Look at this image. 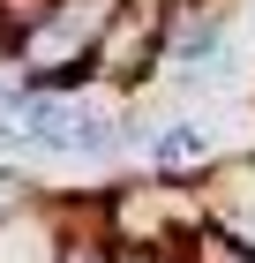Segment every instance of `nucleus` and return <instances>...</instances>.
I'll list each match as a JSON object with an SVG mask.
<instances>
[{
    "mask_svg": "<svg viewBox=\"0 0 255 263\" xmlns=\"http://www.w3.org/2000/svg\"><path fill=\"white\" fill-rule=\"evenodd\" d=\"M165 8L173 0H113L105 38H98V83L135 90L165 68Z\"/></svg>",
    "mask_w": 255,
    "mask_h": 263,
    "instance_id": "obj_1",
    "label": "nucleus"
},
{
    "mask_svg": "<svg viewBox=\"0 0 255 263\" xmlns=\"http://www.w3.org/2000/svg\"><path fill=\"white\" fill-rule=\"evenodd\" d=\"M225 45H233V8L225 0H173L165 8V76L180 90H195L203 76H218Z\"/></svg>",
    "mask_w": 255,
    "mask_h": 263,
    "instance_id": "obj_2",
    "label": "nucleus"
},
{
    "mask_svg": "<svg viewBox=\"0 0 255 263\" xmlns=\"http://www.w3.org/2000/svg\"><path fill=\"white\" fill-rule=\"evenodd\" d=\"M195 196H203V226H210V233H225L233 248H248V256H255V151L218 158L210 173L195 181Z\"/></svg>",
    "mask_w": 255,
    "mask_h": 263,
    "instance_id": "obj_3",
    "label": "nucleus"
},
{
    "mask_svg": "<svg viewBox=\"0 0 255 263\" xmlns=\"http://www.w3.org/2000/svg\"><path fill=\"white\" fill-rule=\"evenodd\" d=\"M68 226H75V203L38 188V196L0 218V263H60L68 248Z\"/></svg>",
    "mask_w": 255,
    "mask_h": 263,
    "instance_id": "obj_4",
    "label": "nucleus"
},
{
    "mask_svg": "<svg viewBox=\"0 0 255 263\" xmlns=\"http://www.w3.org/2000/svg\"><path fill=\"white\" fill-rule=\"evenodd\" d=\"M143 165H150V181L195 188L203 173L218 165V143H210V128H203L195 113H180V121H165V128H150V136H143Z\"/></svg>",
    "mask_w": 255,
    "mask_h": 263,
    "instance_id": "obj_5",
    "label": "nucleus"
},
{
    "mask_svg": "<svg viewBox=\"0 0 255 263\" xmlns=\"http://www.w3.org/2000/svg\"><path fill=\"white\" fill-rule=\"evenodd\" d=\"M53 8H60V0H0V61H8V53L23 45V30H30V23H45Z\"/></svg>",
    "mask_w": 255,
    "mask_h": 263,
    "instance_id": "obj_6",
    "label": "nucleus"
},
{
    "mask_svg": "<svg viewBox=\"0 0 255 263\" xmlns=\"http://www.w3.org/2000/svg\"><path fill=\"white\" fill-rule=\"evenodd\" d=\"M30 196H38V181H23V165L0 158V218H8V211H23Z\"/></svg>",
    "mask_w": 255,
    "mask_h": 263,
    "instance_id": "obj_7",
    "label": "nucleus"
},
{
    "mask_svg": "<svg viewBox=\"0 0 255 263\" xmlns=\"http://www.w3.org/2000/svg\"><path fill=\"white\" fill-rule=\"evenodd\" d=\"M15 143H23V128L8 121V113H0V151H15Z\"/></svg>",
    "mask_w": 255,
    "mask_h": 263,
    "instance_id": "obj_8",
    "label": "nucleus"
}]
</instances>
